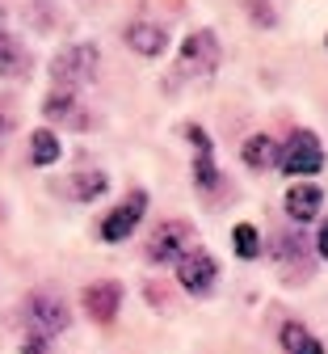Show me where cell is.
<instances>
[{
  "instance_id": "9a60e30c",
  "label": "cell",
  "mask_w": 328,
  "mask_h": 354,
  "mask_svg": "<svg viewBox=\"0 0 328 354\" xmlns=\"http://www.w3.org/2000/svg\"><path fill=\"white\" fill-rule=\"evenodd\" d=\"M0 76L5 80H17V76H30V55L21 42L0 26Z\"/></svg>"
},
{
  "instance_id": "6da1fadb",
  "label": "cell",
  "mask_w": 328,
  "mask_h": 354,
  "mask_svg": "<svg viewBox=\"0 0 328 354\" xmlns=\"http://www.w3.org/2000/svg\"><path fill=\"white\" fill-rule=\"evenodd\" d=\"M68 325H72V313H68V304H64L55 291L42 287V291H34V295L26 299V333L51 342V337H59Z\"/></svg>"
},
{
  "instance_id": "7402d4cb",
  "label": "cell",
  "mask_w": 328,
  "mask_h": 354,
  "mask_svg": "<svg viewBox=\"0 0 328 354\" xmlns=\"http://www.w3.org/2000/svg\"><path fill=\"white\" fill-rule=\"evenodd\" d=\"M9 131H13V118H9V114H0V144H5Z\"/></svg>"
},
{
  "instance_id": "52a82bcc",
  "label": "cell",
  "mask_w": 328,
  "mask_h": 354,
  "mask_svg": "<svg viewBox=\"0 0 328 354\" xmlns=\"http://www.w3.org/2000/svg\"><path fill=\"white\" fill-rule=\"evenodd\" d=\"M42 114H46V122H64L72 131H84L93 122L88 110L80 106V88H72V84H55L51 93L42 97Z\"/></svg>"
},
{
  "instance_id": "7c38bea8",
  "label": "cell",
  "mask_w": 328,
  "mask_h": 354,
  "mask_svg": "<svg viewBox=\"0 0 328 354\" xmlns=\"http://www.w3.org/2000/svg\"><path fill=\"white\" fill-rule=\"evenodd\" d=\"M126 47H131L135 55H144V59H156V55L168 51V30H164L160 21L139 17V21L126 26Z\"/></svg>"
},
{
  "instance_id": "277c9868",
  "label": "cell",
  "mask_w": 328,
  "mask_h": 354,
  "mask_svg": "<svg viewBox=\"0 0 328 354\" xmlns=\"http://www.w3.org/2000/svg\"><path fill=\"white\" fill-rule=\"evenodd\" d=\"M97 47L93 42H76V47H68V51H59L55 59H51V80L55 84H72V88H80V84H88L93 76H97Z\"/></svg>"
},
{
  "instance_id": "30bf717a",
  "label": "cell",
  "mask_w": 328,
  "mask_h": 354,
  "mask_svg": "<svg viewBox=\"0 0 328 354\" xmlns=\"http://www.w3.org/2000/svg\"><path fill=\"white\" fill-rule=\"evenodd\" d=\"M118 308H122V283L102 279V283H88L84 287V313L97 325H110L118 317Z\"/></svg>"
},
{
  "instance_id": "e0dca14e",
  "label": "cell",
  "mask_w": 328,
  "mask_h": 354,
  "mask_svg": "<svg viewBox=\"0 0 328 354\" xmlns=\"http://www.w3.org/2000/svg\"><path fill=\"white\" fill-rule=\"evenodd\" d=\"M64 156V144H59V136L51 127H38L34 136H30V160L38 165V169H46V165H55Z\"/></svg>"
},
{
  "instance_id": "7a4b0ae2",
  "label": "cell",
  "mask_w": 328,
  "mask_h": 354,
  "mask_svg": "<svg viewBox=\"0 0 328 354\" xmlns=\"http://www.w3.org/2000/svg\"><path fill=\"white\" fill-rule=\"evenodd\" d=\"M219 38L211 30H194L190 38L181 42V55H177V76H194V80H206L215 68H219Z\"/></svg>"
},
{
  "instance_id": "5b68a950",
  "label": "cell",
  "mask_w": 328,
  "mask_h": 354,
  "mask_svg": "<svg viewBox=\"0 0 328 354\" xmlns=\"http://www.w3.org/2000/svg\"><path fill=\"white\" fill-rule=\"evenodd\" d=\"M190 249H194V228L185 224V219H168V224H160L152 232V241H148V261L152 266H173Z\"/></svg>"
},
{
  "instance_id": "9c48e42d",
  "label": "cell",
  "mask_w": 328,
  "mask_h": 354,
  "mask_svg": "<svg viewBox=\"0 0 328 354\" xmlns=\"http://www.w3.org/2000/svg\"><path fill=\"white\" fill-rule=\"evenodd\" d=\"M219 279V261L206 253V249H190L185 257H177V283L185 291H194V295H206Z\"/></svg>"
},
{
  "instance_id": "ffe728a7",
  "label": "cell",
  "mask_w": 328,
  "mask_h": 354,
  "mask_svg": "<svg viewBox=\"0 0 328 354\" xmlns=\"http://www.w3.org/2000/svg\"><path fill=\"white\" fill-rule=\"evenodd\" d=\"M249 9H253L257 26H273V9H269V5H257V0H249Z\"/></svg>"
},
{
  "instance_id": "4fadbf2b",
  "label": "cell",
  "mask_w": 328,
  "mask_h": 354,
  "mask_svg": "<svg viewBox=\"0 0 328 354\" xmlns=\"http://www.w3.org/2000/svg\"><path fill=\"white\" fill-rule=\"evenodd\" d=\"M320 207H324V190L311 186V182H295L282 198V211L291 215V224H311L320 215Z\"/></svg>"
},
{
  "instance_id": "44dd1931",
  "label": "cell",
  "mask_w": 328,
  "mask_h": 354,
  "mask_svg": "<svg viewBox=\"0 0 328 354\" xmlns=\"http://www.w3.org/2000/svg\"><path fill=\"white\" fill-rule=\"evenodd\" d=\"M316 253H320V257H328V219H324L320 232H316Z\"/></svg>"
},
{
  "instance_id": "3957f363",
  "label": "cell",
  "mask_w": 328,
  "mask_h": 354,
  "mask_svg": "<svg viewBox=\"0 0 328 354\" xmlns=\"http://www.w3.org/2000/svg\"><path fill=\"white\" fill-rule=\"evenodd\" d=\"M278 169L287 177H307L324 169V144L311 136V131H295L287 140V148H278Z\"/></svg>"
},
{
  "instance_id": "ac0fdd59",
  "label": "cell",
  "mask_w": 328,
  "mask_h": 354,
  "mask_svg": "<svg viewBox=\"0 0 328 354\" xmlns=\"http://www.w3.org/2000/svg\"><path fill=\"white\" fill-rule=\"evenodd\" d=\"M282 350L287 354H324V346L307 333V325H299V321H287L282 325Z\"/></svg>"
},
{
  "instance_id": "2e32d148",
  "label": "cell",
  "mask_w": 328,
  "mask_h": 354,
  "mask_svg": "<svg viewBox=\"0 0 328 354\" xmlns=\"http://www.w3.org/2000/svg\"><path fill=\"white\" fill-rule=\"evenodd\" d=\"M240 156H244V165H249L253 173L278 169V144H273L269 136H249V140H244V148H240Z\"/></svg>"
},
{
  "instance_id": "d6986e66",
  "label": "cell",
  "mask_w": 328,
  "mask_h": 354,
  "mask_svg": "<svg viewBox=\"0 0 328 354\" xmlns=\"http://www.w3.org/2000/svg\"><path fill=\"white\" fill-rule=\"evenodd\" d=\"M236 257L240 261H253V257H261V236H257V228L253 224H236Z\"/></svg>"
},
{
  "instance_id": "ba28073f",
  "label": "cell",
  "mask_w": 328,
  "mask_h": 354,
  "mask_svg": "<svg viewBox=\"0 0 328 354\" xmlns=\"http://www.w3.org/2000/svg\"><path fill=\"white\" fill-rule=\"evenodd\" d=\"M144 211H148V194H144V190H131V194H126V203H118V207L102 219V241H110V245L126 241V236L139 228Z\"/></svg>"
},
{
  "instance_id": "8992f818",
  "label": "cell",
  "mask_w": 328,
  "mask_h": 354,
  "mask_svg": "<svg viewBox=\"0 0 328 354\" xmlns=\"http://www.w3.org/2000/svg\"><path fill=\"white\" fill-rule=\"evenodd\" d=\"M303 257H307V245H303L299 224H295V232H282V236L273 241V270H278V279H282V283H303V279H311V266H307Z\"/></svg>"
},
{
  "instance_id": "8fae6325",
  "label": "cell",
  "mask_w": 328,
  "mask_h": 354,
  "mask_svg": "<svg viewBox=\"0 0 328 354\" xmlns=\"http://www.w3.org/2000/svg\"><path fill=\"white\" fill-rule=\"evenodd\" d=\"M185 140L194 144V186L198 190H215L219 186V169H215V148H211V136L202 127L185 122Z\"/></svg>"
},
{
  "instance_id": "5bb4252c",
  "label": "cell",
  "mask_w": 328,
  "mask_h": 354,
  "mask_svg": "<svg viewBox=\"0 0 328 354\" xmlns=\"http://www.w3.org/2000/svg\"><path fill=\"white\" fill-rule=\"evenodd\" d=\"M59 194H68V198H76V203H93V198H102L106 190H110V177L102 173V169H76L64 186H55Z\"/></svg>"
}]
</instances>
